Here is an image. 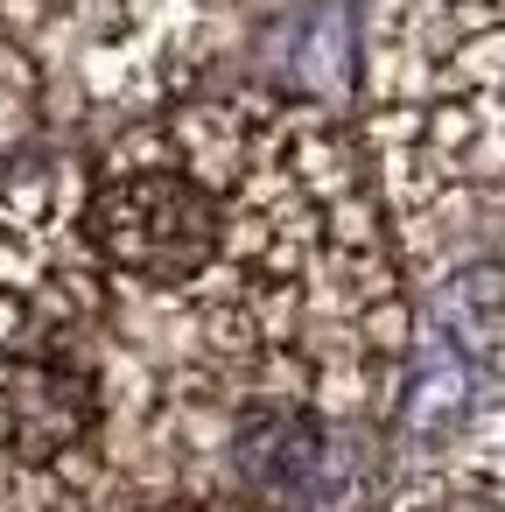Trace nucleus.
I'll return each instance as SVG.
<instances>
[{"label":"nucleus","mask_w":505,"mask_h":512,"mask_svg":"<svg viewBox=\"0 0 505 512\" xmlns=\"http://www.w3.org/2000/svg\"><path fill=\"white\" fill-rule=\"evenodd\" d=\"M393 351L309 106L190 99L0 169V512H337Z\"/></svg>","instance_id":"f257e3e1"},{"label":"nucleus","mask_w":505,"mask_h":512,"mask_svg":"<svg viewBox=\"0 0 505 512\" xmlns=\"http://www.w3.org/2000/svg\"><path fill=\"white\" fill-rule=\"evenodd\" d=\"M225 0H0V169L57 134L162 113L218 43Z\"/></svg>","instance_id":"f03ea898"},{"label":"nucleus","mask_w":505,"mask_h":512,"mask_svg":"<svg viewBox=\"0 0 505 512\" xmlns=\"http://www.w3.org/2000/svg\"><path fill=\"white\" fill-rule=\"evenodd\" d=\"M393 512H505V421L470 435L435 470H421L393 498Z\"/></svg>","instance_id":"7ed1b4c3"}]
</instances>
